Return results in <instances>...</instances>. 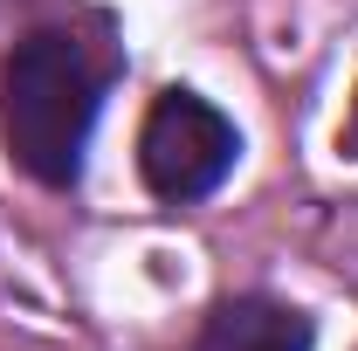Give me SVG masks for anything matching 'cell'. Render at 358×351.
Returning <instances> with one entry per match:
<instances>
[{"instance_id":"obj_3","label":"cell","mask_w":358,"mask_h":351,"mask_svg":"<svg viewBox=\"0 0 358 351\" xmlns=\"http://www.w3.org/2000/svg\"><path fill=\"white\" fill-rule=\"evenodd\" d=\"M193 351H310V317L275 296H227Z\"/></svg>"},{"instance_id":"obj_4","label":"cell","mask_w":358,"mask_h":351,"mask_svg":"<svg viewBox=\"0 0 358 351\" xmlns=\"http://www.w3.org/2000/svg\"><path fill=\"white\" fill-rule=\"evenodd\" d=\"M352 152H358V103H352Z\"/></svg>"},{"instance_id":"obj_1","label":"cell","mask_w":358,"mask_h":351,"mask_svg":"<svg viewBox=\"0 0 358 351\" xmlns=\"http://www.w3.org/2000/svg\"><path fill=\"white\" fill-rule=\"evenodd\" d=\"M103 55L69 28H35L0 62V145L42 186H76L96 103H103Z\"/></svg>"},{"instance_id":"obj_2","label":"cell","mask_w":358,"mask_h":351,"mask_svg":"<svg viewBox=\"0 0 358 351\" xmlns=\"http://www.w3.org/2000/svg\"><path fill=\"white\" fill-rule=\"evenodd\" d=\"M234 152L241 138L221 110L193 89H166L152 110H145V131H138V173L159 200H207L227 173H234Z\"/></svg>"}]
</instances>
